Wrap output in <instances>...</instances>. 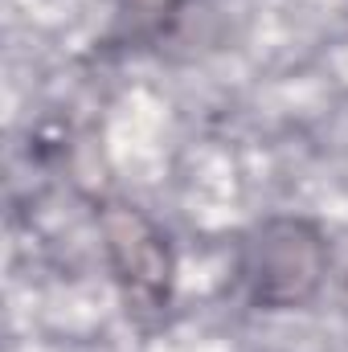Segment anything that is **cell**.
<instances>
[{
    "label": "cell",
    "mask_w": 348,
    "mask_h": 352,
    "mask_svg": "<svg viewBox=\"0 0 348 352\" xmlns=\"http://www.w3.org/2000/svg\"><path fill=\"white\" fill-rule=\"evenodd\" d=\"M332 270V246L320 221L303 213H270L242 234L238 283L254 311L283 316L320 299Z\"/></svg>",
    "instance_id": "obj_1"
},
{
    "label": "cell",
    "mask_w": 348,
    "mask_h": 352,
    "mask_svg": "<svg viewBox=\"0 0 348 352\" xmlns=\"http://www.w3.org/2000/svg\"><path fill=\"white\" fill-rule=\"evenodd\" d=\"M98 238L111 266L115 291L131 324L152 328L173 311L176 299V250L173 238L131 201H98Z\"/></svg>",
    "instance_id": "obj_2"
},
{
    "label": "cell",
    "mask_w": 348,
    "mask_h": 352,
    "mask_svg": "<svg viewBox=\"0 0 348 352\" xmlns=\"http://www.w3.org/2000/svg\"><path fill=\"white\" fill-rule=\"evenodd\" d=\"M184 0H115V37L123 45L156 41L160 33L173 29Z\"/></svg>",
    "instance_id": "obj_3"
}]
</instances>
